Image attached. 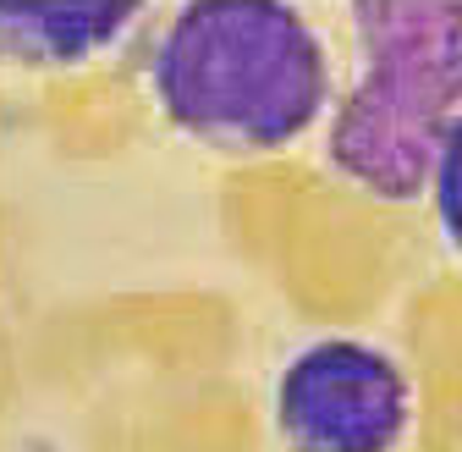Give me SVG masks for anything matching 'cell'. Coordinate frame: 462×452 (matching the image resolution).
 <instances>
[{
    "label": "cell",
    "mask_w": 462,
    "mask_h": 452,
    "mask_svg": "<svg viewBox=\"0 0 462 452\" xmlns=\"http://www.w3.org/2000/svg\"><path fill=\"white\" fill-rule=\"evenodd\" d=\"M149 6L133 0H6L0 50L23 72H83L143 33Z\"/></svg>",
    "instance_id": "obj_4"
},
{
    "label": "cell",
    "mask_w": 462,
    "mask_h": 452,
    "mask_svg": "<svg viewBox=\"0 0 462 452\" xmlns=\"http://www.w3.org/2000/svg\"><path fill=\"white\" fill-rule=\"evenodd\" d=\"M353 72L319 133L325 172L358 199L419 204L462 122V0L346 6Z\"/></svg>",
    "instance_id": "obj_2"
},
{
    "label": "cell",
    "mask_w": 462,
    "mask_h": 452,
    "mask_svg": "<svg viewBox=\"0 0 462 452\" xmlns=\"http://www.w3.org/2000/svg\"><path fill=\"white\" fill-rule=\"evenodd\" d=\"M270 430L281 452H408L419 375L380 336L319 331L270 375Z\"/></svg>",
    "instance_id": "obj_3"
},
{
    "label": "cell",
    "mask_w": 462,
    "mask_h": 452,
    "mask_svg": "<svg viewBox=\"0 0 462 452\" xmlns=\"http://www.w3.org/2000/svg\"><path fill=\"white\" fill-rule=\"evenodd\" d=\"M138 78L154 117L220 160L298 149L325 133L341 89L325 28L286 0L171 6L143 33Z\"/></svg>",
    "instance_id": "obj_1"
},
{
    "label": "cell",
    "mask_w": 462,
    "mask_h": 452,
    "mask_svg": "<svg viewBox=\"0 0 462 452\" xmlns=\"http://www.w3.org/2000/svg\"><path fill=\"white\" fill-rule=\"evenodd\" d=\"M424 204H430V221H435V238L462 265V122L451 127V138L440 149V165L430 177V199Z\"/></svg>",
    "instance_id": "obj_5"
}]
</instances>
